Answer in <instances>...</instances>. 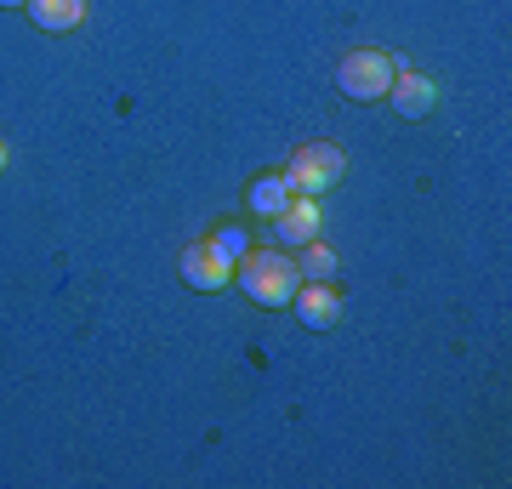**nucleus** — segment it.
<instances>
[{"label": "nucleus", "mask_w": 512, "mask_h": 489, "mask_svg": "<svg viewBox=\"0 0 512 489\" xmlns=\"http://www.w3.org/2000/svg\"><path fill=\"white\" fill-rule=\"evenodd\" d=\"M234 285L251 296L256 308H291V296L302 290V273H296L291 256H279V251H245L234 262Z\"/></svg>", "instance_id": "nucleus-1"}, {"label": "nucleus", "mask_w": 512, "mask_h": 489, "mask_svg": "<svg viewBox=\"0 0 512 489\" xmlns=\"http://www.w3.org/2000/svg\"><path fill=\"white\" fill-rule=\"evenodd\" d=\"M348 177V160H342V148L336 143H308L296 148L291 165H285V182H291V194H308V200H325L336 182Z\"/></svg>", "instance_id": "nucleus-2"}, {"label": "nucleus", "mask_w": 512, "mask_h": 489, "mask_svg": "<svg viewBox=\"0 0 512 489\" xmlns=\"http://www.w3.org/2000/svg\"><path fill=\"white\" fill-rule=\"evenodd\" d=\"M393 74H399V63H393L387 52L359 46V52L342 57V69H336V91L353 97V103H382L387 86H393Z\"/></svg>", "instance_id": "nucleus-3"}, {"label": "nucleus", "mask_w": 512, "mask_h": 489, "mask_svg": "<svg viewBox=\"0 0 512 489\" xmlns=\"http://www.w3.org/2000/svg\"><path fill=\"white\" fill-rule=\"evenodd\" d=\"M183 285H194V290H228V285H234V256H222L211 239L188 245V251H183Z\"/></svg>", "instance_id": "nucleus-4"}, {"label": "nucleus", "mask_w": 512, "mask_h": 489, "mask_svg": "<svg viewBox=\"0 0 512 489\" xmlns=\"http://www.w3.org/2000/svg\"><path fill=\"white\" fill-rule=\"evenodd\" d=\"M291 308L308 330H330L342 319V290H336V279H302V290L291 296Z\"/></svg>", "instance_id": "nucleus-5"}, {"label": "nucleus", "mask_w": 512, "mask_h": 489, "mask_svg": "<svg viewBox=\"0 0 512 489\" xmlns=\"http://www.w3.org/2000/svg\"><path fill=\"white\" fill-rule=\"evenodd\" d=\"M387 103H393V114H404V120H427V114L439 109V86L416 69H399L393 86H387Z\"/></svg>", "instance_id": "nucleus-6"}, {"label": "nucleus", "mask_w": 512, "mask_h": 489, "mask_svg": "<svg viewBox=\"0 0 512 489\" xmlns=\"http://www.w3.org/2000/svg\"><path fill=\"white\" fill-rule=\"evenodd\" d=\"M319 228H325V211H319V200H308V194H291V205L274 217V234L279 245H308V239H319Z\"/></svg>", "instance_id": "nucleus-7"}, {"label": "nucleus", "mask_w": 512, "mask_h": 489, "mask_svg": "<svg viewBox=\"0 0 512 489\" xmlns=\"http://www.w3.org/2000/svg\"><path fill=\"white\" fill-rule=\"evenodd\" d=\"M23 12L35 18V29H46V35H63V29H74V23L86 18V0H29Z\"/></svg>", "instance_id": "nucleus-8"}, {"label": "nucleus", "mask_w": 512, "mask_h": 489, "mask_svg": "<svg viewBox=\"0 0 512 489\" xmlns=\"http://www.w3.org/2000/svg\"><path fill=\"white\" fill-rule=\"evenodd\" d=\"M285 205H291V182H285V171H268V177L251 182V217L274 222Z\"/></svg>", "instance_id": "nucleus-9"}, {"label": "nucleus", "mask_w": 512, "mask_h": 489, "mask_svg": "<svg viewBox=\"0 0 512 489\" xmlns=\"http://www.w3.org/2000/svg\"><path fill=\"white\" fill-rule=\"evenodd\" d=\"M296 273L302 279H336V251H330L325 239H308L302 256H296Z\"/></svg>", "instance_id": "nucleus-10"}, {"label": "nucleus", "mask_w": 512, "mask_h": 489, "mask_svg": "<svg viewBox=\"0 0 512 489\" xmlns=\"http://www.w3.org/2000/svg\"><path fill=\"white\" fill-rule=\"evenodd\" d=\"M211 245H217L222 256H234V262H239V256L251 251V234H245V228H222V234H211Z\"/></svg>", "instance_id": "nucleus-11"}, {"label": "nucleus", "mask_w": 512, "mask_h": 489, "mask_svg": "<svg viewBox=\"0 0 512 489\" xmlns=\"http://www.w3.org/2000/svg\"><path fill=\"white\" fill-rule=\"evenodd\" d=\"M6 165H12V154H6V143H0V171H6Z\"/></svg>", "instance_id": "nucleus-12"}, {"label": "nucleus", "mask_w": 512, "mask_h": 489, "mask_svg": "<svg viewBox=\"0 0 512 489\" xmlns=\"http://www.w3.org/2000/svg\"><path fill=\"white\" fill-rule=\"evenodd\" d=\"M0 6H29V0H0Z\"/></svg>", "instance_id": "nucleus-13"}]
</instances>
